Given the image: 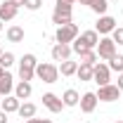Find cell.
<instances>
[{"mask_svg": "<svg viewBox=\"0 0 123 123\" xmlns=\"http://www.w3.org/2000/svg\"><path fill=\"white\" fill-rule=\"evenodd\" d=\"M97 43H99V33H97L95 29H90V31H83L76 40L71 43V50H74L76 55H80L83 50H95Z\"/></svg>", "mask_w": 123, "mask_h": 123, "instance_id": "obj_1", "label": "cell"}, {"mask_svg": "<svg viewBox=\"0 0 123 123\" xmlns=\"http://www.w3.org/2000/svg\"><path fill=\"white\" fill-rule=\"evenodd\" d=\"M36 76L40 78L43 83L52 85V83L59 80V66H57V64H47V62H38V66H36Z\"/></svg>", "mask_w": 123, "mask_h": 123, "instance_id": "obj_2", "label": "cell"}, {"mask_svg": "<svg viewBox=\"0 0 123 123\" xmlns=\"http://www.w3.org/2000/svg\"><path fill=\"white\" fill-rule=\"evenodd\" d=\"M71 14H74V5L57 2V5H55V12H52V24L66 26V24H71Z\"/></svg>", "mask_w": 123, "mask_h": 123, "instance_id": "obj_3", "label": "cell"}, {"mask_svg": "<svg viewBox=\"0 0 123 123\" xmlns=\"http://www.w3.org/2000/svg\"><path fill=\"white\" fill-rule=\"evenodd\" d=\"M78 36H80V31H78V26L71 21V24H66V26H57V33H55V40L57 43H74Z\"/></svg>", "mask_w": 123, "mask_h": 123, "instance_id": "obj_4", "label": "cell"}, {"mask_svg": "<svg viewBox=\"0 0 123 123\" xmlns=\"http://www.w3.org/2000/svg\"><path fill=\"white\" fill-rule=\"evenodd\" d=\"M95 52H97V57H99V59L109 62L114 55H116V43H114V38L102 36V38H99V43H97V47H95Z\"/></svg>", "mask_w": 123, "mask_h": 123, "instance_id": "obj_5", "label": "cell"}, {"mask_svg": "<svg viewBox=\"0 0 123 123\" xmlns=\"http://www.w3.org/2000/svg\"><path fill=\"white\" fill-rule=\"evenodd\" d=\"M92 80L102 88V85H109V80H111V69H109L107 64H95L92 66Z\"/></svg>", "mask_w": 123, "mask_h": 123, "instance_id": "obj_6", "label": "cell"}, {"mask_svg": "<svg viewBox=\"0 0 123 123\" xmlns=\"http://www.w3.org/2000/svg\"><path fill=\"white\" fill-rule=\"evenodd\" d=\"M95 95H97L99 102H116V99L121 97V90H118V85H111V83H109V85H102Z\"/></svg>", "mask_w": 123, "mask_h": 123, "instance_id": "obj_7", "label": "cell"}, {"mask_svg": "<svg viewBox=\"0 0 123 123\" xmlns=\"http://www.w3.org/2000/svg\"><path fill=\"white\" fill-rule=\"evenodd\" d=\"M114 29H116V19L109 17V14H102L97 19V24H95V31H97L99 36H111Z\"/></svg>", "mask_w": 123, "mask_h": 123, "instance_id": "obj_8", "label": "cell"}, {"mask_svg": "<svg viewBox=\"0 0 123 123\" xmlns=\"http://www.w3.org/2000/svg\"><path fill=\"white\" fill-rule=\"evenodd\" d=\"M71 55H74V50L69 43H55L52 45V59L55 62H66L71 59Z\"/></svg>", "mask_w": 123, "mask_h": 123, "instance_id": "obj_9", "label": "cell"}, {"mask_svg": "<svg viewBox=\"0 0 123 123\" xmlns=\"http://www.w3.org/2000/svg\"><path fill=\"white\" fill-rule=\"evenodd\" d=\"M43 107L47 111H52V114H59L62 109H64V102H62V97H57L55 92H45L43 95Z\"/></svg>", "mask_w": 123, "mask_h": 123, "instance_id": "obj_10", "label": "cell"}, {"mask_svg": "<svg viewBox=\"0 0 123 123\" xmlns=\"http://www.w3.org/2000/svg\"><path fill=\"white\" fill-rule=\"evenodd\" d=\"M97 102H99V99H97L95 92H85V95H80V102H78V104H80V111H83V114H92V111L97 109Z\"/></svg>", "mask_w": 123, "mask_h": 123, "instance_id": "obj_11", "label": "cell"}, {"mask_svg": "<svg viewBox=\"0 0 123 123\" xmlns=\"http://www.w3.org/2000/svg\"><path fill=\"white\" fill-rule=\"evenodd\" d=\"M14 76L10 74V71H5V76L0 78V97H7V95H12L14 92Z\"/></svg>", "mask_w": 123, "mask_h": 123, "instance_id": "obj_12", "label": "cell"}, {"mask_svg": "<svg viewBox=\"0 0 123 123\" xmlns=\"http://www.w3.org/2000/svg\"><path fill=\"white\" fill-rule=\"evenodd\" d=\"M31 92H33V88H31V83L29 80H19L14 85V97L19 99V102H26L31 97Z\"/></svg>", "mask_w": 123, "mask_h": 123, "instance_id": "obj_13", "label": "cell"}, {"mask_svg": "<svg viewBox=\"0 0 123 123\" xmlns=\"http://www.w3.org/2000/svg\"><path fill=\"white\" fill-rule=\"evenodd\" d=\"M62 102H64V107H78V102H80V95H78V90H74V88L64 90V95H62Z\"/></svg>", "mask_w": 123, "mask_h": 123, "instance_id": "obj_14", "label": "cell"}, {"mask_svg": "<svg viewBox=\"0 0 123 123\" xmlns=\"http://www.w3.org/2000/svg\"><path fill=\"white\" fill-rule=\"evenodd\" d=\"M19 107H21V102L17 99L14 95H7V97L2 99V111H5V114H17Z\"/></svg>", "mask_w": 123, "mask_h": 123, "instance_id": "obj_15", "label": "cell"}, {"mask_svg": "<svg viewBox=\"0 0 123 123\" xmlns=\"http://www.w3.org/2000/svg\"><path fill=\"white\" fill-rule=\"evenodd\" d=\"M76 71H78V62H74V59H66V62H62V64H59V74L64 78L76 76Z\"/></svg>", "mask_w": 123, "mask_h": 123, "instance_id": "obj_16", "label": "cell"}, {"mask_svg": "<svg viewBox=\"0 0 123 123\" xmlns=\"http://www.w3.org/2000/svg\"><path fill=\"white\" fill-rule=\"evenodd\" d=\"M14 17H17V7H12V5L5 0V2L0 5V21H12Z\"/></svg>", "mask_w": 123, "mask_h": 123, "instance_id": "obj_17", "label": "cell"}, {"mask_svg": "<svg viewBox=\"0 0 123 123\" xmlns=\"http://www.w3.org/2000/svg\"><path fill=\"white\" fill-rule=\"evenodd\" d=\"M24 36H26L24 29H21V26H17V24L7 29V40H10V43H24Z\"/></svg>", "mask_w": 123, "mask_h": 123, "instance_id": "obj_18", "label": "cell"}, {"mask_svg": "<svg viewBox=\"0 0 123 123\" xmlns=\"http://www.w3.org/2000/svg\"><path fill=\"white\" fill-rule=\"evenodd\" d=\"M36 111H38V107H36L33 102H21V107H19L17 114H19L21 118H33V116H36Z\"/></svg>", "mask_w": 123, "mask_h": 123, "instance_id": "obj_19", "label": "cell"}, {"mask_svg": "<svg viewBox=\"0 0 123 123\" xmlns=\"http://www.w3.org/2000/svg\"><path fill=\"white\" fill-rule=\"evenodd\" d=\"M88 7H90V10H92L97 17H102V14H107L109 2H107V0H90V5H88Z\"/></svg>", "mask_w": 123, "mask_h": 123, "instance_id": "obj_20", "label": "cell"}, {"mask_svg": "<svg viewBox=\"0 0 123 123\" xmlns=\"http://www.w3.org/2000/svg\"><path fill=\"white\" fill-rule=\"evenodd\" d=\"M78 57H80V64H90V66H95V64H97V59H99L95 50H83Z\"/></svg>", "mask_w": 123, "mask_h": 123, "instance_id": "obj_21", "label": "cell"}, {"mask_svg": "<svg viewBox=\"0 0 123 123\" xmlns=\"http://www.w3.org/2000/svg\"><path fill=\"white\" fill-rule=\"evenodd\" d=\"M76 76H78V80H92V66L90 64H78V71H76Z\"/></svg>", "mask_w": 123, "mask_h": 123, "instance_id": "obj_22", "label": "cell"}, {"mask_svg": "<svg viewBox=\"0 0 123 123\" xmlns=\"http://www.w3.org/2000/svg\"><path fill=\"white\" fill-rule=\"evenodd\" d=\"M107 66L111 71H116V74H123V55H114V57L109 59Z\"/></svg>", "mask_w": 123, "mask_h": 123, "instance_id": "obj_23", "label": "cell"}, {"mask_svg": "<svg viewBox=\"0 0 123 123\" xmlns=\"http://www.w3.org/2000/svg\"><path fill=\"white\" fill-rule=\"evenodd\" d=\"M33 76H36V69L33 66H24V64H19V78L21 80H33Z\"/></svg>", "mask_w": 123, "mask_h": 123, "instance_id": "obj_24", "label": "cell"}, {"mask_svg": "<svg viewBox=\"0 0 123 123\" xmlns=\"http://www.w3.org/2000/svg\"><path fill=\"white\" fill-rule=\"evenodd\" d=\"M12 64H14V55H12V52H2V55H0V66H2V69H10Z\"/></svg>", "mask_w": 123, "mask_h": 123, "instance_id": "obj_25", "label": "cell"}, {"mask_svg": "<svg viewBox=\"0 0 123 123\" xmlns=\"http://www.w3.org/2000/svg\"><path fill=\"white\" fill-rule=\"evenodd\" d=\"M19 64H24V66H33V69H36V66H38V59H36V55L26 52V55L19 59Z\"/></svg>", "mask_w": 123, "mask_h": 123, "instance_id": "obj_26", "label": "cell"}, {"mask_svg": "<svg viewBox=\"0 0 123 123\" xmlns=\"http://www.w3.org/2000/svg\"><path fill=\"white\" fill-rule=\"evenodd\" d=\"M24 7L31 10V12H36V10H40V7H43V0H24Z\"/></svg>", "mask_w": 123, "mask_h": 123, "instance_id": "obj_27", "label": "cell"}, {"mask_svg": "<svg viewBox=\"0 0 123 123\" xmlns=\"http://www.w3.org/2000/svg\"><path fill=\"white\" fill-rule=\"evenodd\" d=\"M111 38H114V43H116V45H123V26H121V29L116 26L114 33H111Z\"/></svg>", "mask_w": 123, "mask_h": 123, "instance_id": "obj_28", "label": "cell"}, {"mask_svg": "<svg viewBox=\"0 0 123 123\" xmlns=\"http://www.w3.org/2000/svg\"><path fill=\"white\" fill-rule=\"evenodd\" d=\"M26 123H52V121L50 118H36L33 116V118H26Z\"/></svg>", "mask_w": 123, "mask_h": 123, "instance_id": "obj_29", "label": "cell"}, {"mask_svg": "<svg viewBox=\"0 0 123 123\" xmlns=\"http://www.w3.org/2000/svg\"><path fill=\"white\" fill-rule=\"evenodd\" d=\"M7 2H10V5H12V7H17V10H19V7H21V5H24V0H7Z\"/></svg>", "mask_w": 123, "mask_h": 123, "instance_id": "obj_30", "label": "cell"}, {"mask_svg": "<svg viewBox=\"0 0 123 123\" xmlns=\"http://www.w3.org/2000/svg\"><path fill=\"white\" fill-rule=\"evenodd\" d=\"M7 116H10V114H5V111L0 109V123H10V121H7Z\"/></svg>", "mask_w": 123, "mask_h": 123, "instance_id": "obj_31", "label": "cell"}, {"mask_svg": "<svg viewBox=\"0 0 123 123\" xmlns=\"http://www.w3.org/2000/svg\"><path fill=\"white\" fill-rule=\"evenodd\" d=\"M116 85H118V90L123 92V74H118V83H116Z\"/></svg>", "mask_w": 123, "mask_h": 123, "instance_id": "obj_32", "label": "cell"}, {"mask_svg": "<svg viewBox=\"0 0 123 123\" xmlns=\"http://www.w3.org/2000/svg\"><path fill=\"white\" fill-rule=\"evenodd\" d=\"M57 2H66V5H74V2H78V0H57Z\"/></svg>", "mask_w": 123, "mask_h": 123, "instance_id": "obj_33", "label": "cell"}, {"mask_svg": "<svg viewBox=\"0 0 123 123\" xmlns=\"http://www.w3.org/2000/svg\"><path fill=\"white\" fill-rule=\"evenodd\" d=\"M78 2H80V5H90V0H78Z\"/></svg>", "mask_w": 123, "mask_h": 123, "instance_id": "obj_34", "label": "cell"}, {"mask_svg": "<svg viewBox=\"0 0 123 123\" xmlns=\"http://www.w3.org/2000/svg\"><path fill=\"white\" fill-rule=\"evenodd\" d=\"M5 71H7V69H2V66H0V78L5 76Z\"/></svg>", "mask_w": 123, "mask_h": 123, "instance_id": "obj_35", "label": "cell"}, {"mask_svg": "<svg viewBox=\"0 0 123 123\" xmlns=\"http://www.w3.org/2000/svg\"><path fill=\"white\" fill-rule=\"evenodd\" d=\"M0 31H2V21H0Z\"/></svg>", "mask_w": 123, "mask_h": 123, "instance_id": "obj_36", "label": "cell"}, {"mask_svg": "<svg viewBox=\"0 0 123 123\" xmlns=\"http://www.w3.org/2000/svg\"><path fill=\"white\" fill-rule=\"evenodd\" d=\"M0 55H2V47H0Z\"/></svg>", "mask_w": 123, "mask_h": 123, "instance_id": "obj_37", "label": "cell"}, {"mask_svg": "<svg viewBox=\"0 0 123 123\" xmlns=\"http://www.w3.org/2000/svg\"><path fill=\"white\" fill-rule=\"evenodd\" d=\"M116 123H123V121H116Z\"/></svg>", "mask_w": 123, "mask_h": 123, "instance_id": "obj_38", "label": "cell"}]
</instances>
